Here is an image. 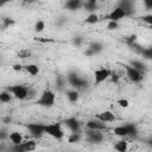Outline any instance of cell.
Here are the masks:
<instances>
[{
    "mask_svg": "<svg viewBox=\"0 0 152 152\" xmlns=\"http://www.w3.org/2000/svg\"><path fill=\"white\" fill-rule=\"evenodd\" d=\"M55 102H56V94L53 90H51L50 88H46L44 89L39 97L36 100V103L40 107H44V108H51L55 106Z\"/></svg>",
    "mask_w": 152,
    "mask_h": 152,
    "instance_id": "cell-1",
    "label": "cell"
},
{
    "mask_svg": "<svg viewBox=\"0 0 152 152\" xmlns=\"http://www.w3.org/2000/svg\"><path fill=\"white\" fill-rule=\"evenodd\" d=\"M66 82L70 84V87L72 89H76L78 91L83 90L84 88L88 87V81L84 77H81L78 74H76L74 71H70L66 75Z\"/></svg>",
    "mask_w": 152,
    "mask_h": 152,
    "instance_id": "cell-2",
    "label": "cell"
},
{
    "mask_svg": "<svg viewBox=\"0 0 152 152\" xmlns=\"http://www.w3.org/2000/svg\"><path fill=\"white\" fill-rule=\"evenodd\" d=\"M45 134L50 135L53 139L61 140L65 137V133L63 131L62 124L59 122H50V124H45Z\"/></svg>",
    "mask_w": 152,
    "mask_h": 152,
    "instance_id": "cell-3",
    "label": "cell"
},
{
    "mask_svg": "<svg viewBox=\"0 0 152 152\" xmlns=\"http://www.w3.org/2000/svg\"><path fill=\"white\" fill-rule=\"evenodd\" d=\"M6 90H8L13 95V97L17 99V100L23 101V100L28 99V88L25 87V86H23V84H12V86H8Z\"/></svg>",
    "mask_w": 152,
    "mask_h": 152,
    "instance_id": "cell-4",
    "label": "cell"
},
{
    "mask_svg": "<svg viewBox=\"0 0 152 152\" xmlns=\"http://www.w3.org/2000/svg\"><path fill=\"white\" fill-rule=\"evenodd\" d=\"M112 70L109 68H106V66H100L97 68L95 71H94V84L95 86H99L101 83H103L104 81H107L110 75H112Z\"/></svg>",
    "mask_w": 152,
    "mask_h": 152,
    "instance_id": "cell-5",
    "label": "cell"
},
{
    "mask_svg": "<svg viewBox=\"0 0 152 152\" xmlns=\"http://www.w3.org/2000/svg\"><path fill=\"white\" fill-rule=\"evenodd\" d=\"M26 129L28 131V134L34 138L39 139L45 134V124H38V122H31L26 125Z\"/></svg>",
    "mask_w": 152,
    "mask_h": 152,
    "instance_id": "cell-6",
    "label": "cell"
},
{
    "mask_svg": "<svg viewBox=\"0 0 152 152\" xmlns=\"http://www.w3.org/2000/svg\"><path fill=\"white\" fill-rule=\"evenodd\" d=\"M124 68H125L126 76H127V78H128L131 82H133V83H140V82L144 80V75H145L144 72H140V71L135 70V69L132 68L129 64H125Z\"/></svg>",
    "mask_w": 152,
    "mask_h": 152,
    "instance_id": "cell-7",
    "label": "cell"
},
{
    "mask_svg": "<svg viewBox=\"0 0 152 152\" xmlns=\"http://www.w3.org/2000/svg\"><path fill=\"white\" fill-rule=\"evenodd\" d=\"M86 139L90 144H100L104 140V134L101 131H91L87 129L86 131Z\"/></svg>",
    "mask_w": 152,
    "mask_h": 152,
    "instance_id": "cell-8",
    "label": "cell"
},
{
    "mask_svg": "<svg viewBox=\"0 0 152 152\" xmlns=\"http://www.w3.org/2000/svg\"><path fill=\"white\" fill-rule=\"evenodd\" d=\"M63 125L71 132V133H76V132H81V127H82V124L80 122V120L76 118V116H70V118H66L64 121H63Z\"/></svg>",
    "mask_w": 152,
    "mask_h": 152,
    "instance_id": "cell-9",
    "label": "cell"
},
{
    "mask_svg": "<svg viewBox=\"0 0 152 152\" xmlns=\"http://www.w3.org/2000/svg\"><path fill=\"white\" fill-rule=\"evenodd\" d=\"M127 15H126V13H125V11L122 10V8H120L119 6H116V7H114L107 15H106V19L108 20V21H116V23H119L121 19H124V18H126Z\"/></svg>",
    "mask_w": 152,
    "mask_h": 152,
    "instance_id": "cell-10",
    "label": "cell"
},
{
    "mask_svg": "<svg viewBox=\"0 0 152 152\" xmlns=\"http://www.w3.org/2000/svg\"><path fill=\"white\" fill-rule=\"evenodd\" d=\"M86 128L87 129H91V131H101V132H103V131L107 129V125L104 122H102V121H100V120L94 118V119L88 120L86 122Z\"/></svg>",
    "mask_w": 152,
    "mask_h": 152,
    "instance_id": "cell-11",
    "label": "cell"
},
{
    "mask_svg": "<svg viewBox=\"0 0 152 152\" xmlns=\"http://www.w3.org/2000/svg\"><path fill=\"white\" fill-rule=\"evenodd\" d=\"M95 119L104 122V124H108V122H114L116 120L114 113L112 110H103V112H100L95 115Z\"/></svg>",
    "mask_w": 152,
    "mask_h": 152,
    "instance_id": "cell-12",
    "label": "cell"
},
{
    "mask_svg": "<svg viewBox=\"0 0 152 152\" xmlns=\"http://www.w3.org/2000/svg\"><path fill=\"white\" fill-rule=\"evenodd\" d=\"M118 6L120 8H122L126 13L127 17H131L132 14H134V6H133V2L132 1H128V0H121Z\"/></svg>",
    "mask_w": 152,
    "mask_h": 152,
    "instance_id": "cell-13",
    "label": "cell"
},
{
    "mask_svg": "<svg viewBox=\"0 0 152 152\" xmlns=\"http://www.w3.org/2000/svg\"><path fill=\"white\" fill-rule=\"evenodd\" d=\"M64 7L69 11H77L83 7V2L81 0H69L64 4Z\"/></svg>",
    "mask_w": 152,
    "mask_h": 152,
    "instance_id": "cell-14",
    "label": "cell"
},
{
    "mask_svg": "<svg viewBox=\"0 0 152 152\" xmlns=\"http://www.w3.org/2000/svg\"><path fill=\"white\" fill-rule=\"evenodd\" d=\"M114 150H115L116 152H127V150H128V141H127L126 139L121 138L120 140L115 141V144H114Z\"/></svg>",
    "mask_w": 152,
    "mask_h": 152,
    "instance_id": "cell-15",
    "label": "cell"
},
{
    "mask_svg": "<svg viewBox=\"0 0 152 152\" xmlns=\"http://www.w3.org/2000/svg\"><path fill=\"white\" fill-rule=\"evenodd\" d=\"M8 140L12 142V145H18V144H23V135L20 132L18 131H13L10 133V137H8Z\"/></svg>",
    "mask_w": 152,
    "mask_h": 152,
    "instance_id": "cell-16",
    "label": "cell"
},
{
    "mask_svg": "<svg viewBox=\"0 0 152 152\" xmlns=\"http://www.w3.org/2000/svg\"><path fill=\"white\" fill-rule=\"evenodd\" d=\"M65 95H66V99H68V101L70 103H76L78 101V99H80V91L76 90V89H69V90H66Z\"/></svg>",
    "mask_w": 152,
    "mask_h": 152,
    "instance_id": "cell-17",
    "label": "cell"
},
{
    "mask_svg": "<svg viewBox=\"0 0 152 152\" xmlns=\"http://www.w3.org/2000/svg\"><path fill=\"white\" fill-rule=\"evenodd\" d=\"M84 11L90 13H95V10L97 8V1L96 0H87L86 2H83V7Z\"/></svg>",
    "mask_w": 152,
    "mask_h": 152,
    "instance_id": "cell-18",
    "label": "cell"
},
{
    "mask_svg": "<svg viewBox=\"0 0 152 152\" xmlns=\"http://www.w3.org/2000/svg\"><path fill=\"white\" fill-rule=\"evenodd\" d=\"M127 132H128V137L131 138H137L138 134H139V131H138V127L135 124H132V122H127V124H124Z\"/></svg>",
    "mask_w": 152,
    "mask_h": 152,
    "instance_id": "cell-19",
    "label": "cell"
},
{
    "mask_svg": "<svg viewBox=\"0 0 152 152\" xmlns=\"http://www.w3.org/2000/svg\"><path fill=\"white\" fill-rule=\"evenodd\" d=\"M129 65H131L132 68H134L135 70H138V71H140V72H144V74H145V71L147 70L146 65H145L141 61H138V59H132V61L129 62Z\"/></svg>",
    "mask_w": 152,
    "mask_h": 152,
    "instance_id": "cell-20",
    "label": "cell"
},
{
    "mask_svg": "<svg viewBox=\"0 0 152 152\" xmlns=\"http://www.w3.org/2000/svg\"><path fill=\"white\" fill-rule=\"evenodd\" d=\"M24 70L27 74H30L31 76H36L39 72V66L36 65V64H33V63H28V64H25L24 65Z\"/></svg>",
    "mask_w": 152,
    "mask_h": 152,
    "instance_id": "cell-21",
    "label": "cell"
},
{
    "mask_svg": "<svg viewBox=\"0 0 152 152\" xmlns=\"http://www.w3.org/2000/svg\"><path fill=\"white\" fill-rule=\"evenodd\" d=\"M93 52H94V55H99L100 52H102L103 51V44L102 43H100V42H93L91 44H89V46H88Z\"/></svg>",
    "mask_w": 152,
    "mask_h": 152,
    "instance_id": "cell-22",
    "label": "cell"
},
{
    "mask_svg": "<svg viewBox=\"0 0 152 152\" xmlns=\"http://www.w3.org/2000/svg\"><path fill=\"white\" fill-rule=\"evenodd\" d=\"M55 87L57 90H64V88L66 87V77L63 76H57L56 81H55Z\"/></svg>",
    "mask_w": 152,
    "mask_h": 152,
    "instance_id": "cell-23",
    "label": "cell"
},
{
    "mask_svg": "<svg viewBox=\"0 0 152 152\" xmlns=\"http://www.w3.org/2000/svg\"><path fill=\"white\" fill-rule=\"evenodd\" d=\"M99 21H100V17L96 13H90L84 19V24H88V25H94V24H97Z\"/></svg>",
    "mask_w": 152,
    "mask_h": 152,
    "instance_id": "cell-24",
    "label": "cell"
},
{
    "mask_svg": "<svg viewBox=\"0 0 152 152\" xmlns=\"http://www.w3.org/2000/svg\"><path fill=\"white\" fill-rule=\"evenodd\" d=\"M114 134L118 135V137H120V138H126V137H128V132H127L125 125L116 126V127L114 128Z\"/></svg>",
    "mask_w": 152,
    "mask_h": 152,
    "instance_id": "cell-25",
    "label": "cell"
},
{
    "mask_svg": "<svg viewBox=\"0 0 152 152\" xmlns=\"http://www.w3.org/2000/svg\"><path fill=\"white\" fill-rule=\"evenodd\" d=\"M13 99V95L8 90H4L0 93V102L1 103H10Z\"/></svg>",
    "mask_w": 152,
    "mask_h": 152,
    "instance_id": "cell-26",
    "label": "cell"
},
{
    "mask_svg": "<svg viewBox=\"0 0 152 152\" xmlns=\"http://www.w3.org/2000/svg\"><path fill=\"white\" fill-rule=\"evenodd\" d=\"M23 145H24V148H25L26 152H32V151H34L37 148V142L33 139H30V140L24 141Z\"/></svg>",
    "mask_w": 152,
    "mask_h": 152,
    "instance_id": "cell-27",
    "label": "cell"
},
{
    "mask_svg": "<svg viewBox=\"0 0 152 152\" xmlns=\"http://www.w3.org/2000/svg\"><path fill=\"white\" fill-rule=\"evenodd\" d=\"M82 139V133L81 132H76V133H70L69 137H68V141L70 144H76V142H80Z\"/></svg>",
    "mask_w": 152,
    "mask_h": 152,
    "instance_id": "cell-28",
    "label": "cell"
},
{
    "mask_svg": "<svg viewBox=\"0 0 152 152\" xmlns=\"http://www.w3.org/2000/svg\"><path fill=\"white\" fill-rule=\"evenodd\" d=\"M139 52L142 55V57H145L146 59H151L152 61V46L150 48H146V49H140Z\"/></svg>",
    "mask_w": 152,
    "mask_h": 152,
    "instance_id": "cell-29",
    "label": "cell"
},
{
    "mask_svg": "<svg viewBox=\"0 0 152 152\" xmlns=\"http://www.w3.org/2000/svg\"><path fill=\"white\" fill-rule=\"evenodd\" d=\"M44 28H45V21L44 20H37L34 24V32L40 33L44 31Z\"/></svg>",
    "mask_w": 152,
    "mask_h": 152,
    "instance_id": "cell-30",
    "label": "cell"
},
{
    "mask_svg": "<svg viewBox=\"0 0 152 152\" xmlns=\"http://www.w3.org/2000/svg\"><path fill=\"white\" fill-rule=\"evenodd\" d=\"M31 56V51L28 49H23L18 52V57L21 58V59H25V58H28Z\"/></svg>",
    "mask_w": 152,
    "mask_h": 152,
    "instance_id": "cell-31",
    "label": "cell"
},
{
    "mask_svg": "<svg viewBox=\"0 0 152 152\" xmlns=\"http://www.w3.org/2000/svg\"><path fill=\"white\" fill-rule=\"evenodd\" d=\"M10 152H26V151L23 144H18V145H12L10 147Z\"/></svg>",
    "mask_w": 152,
    "mask_h": 152,
    "instance_id": "cell-32",
    "label": "cell"
},
{
    "mask_svg": "<svg viewBox=\"0 0 152 152\" xmlns=\"http://www.w3.org/2000/svg\"><path fill=\"white\" fill-rule=\"evenodd\" d=\"M14 23H15V21H14L12 18H5V19H2V27H4V28H7V27L14 25Z\"/></svg>",
    "mask_w": 152,
    "mask_h": 152,
    "instance_id": "cell-33",
    "label": "cell"
},
{
    "mask_svg": "<svg viewBox=\"0 0 152 152\" xmlns=\"http://www.w3.org/2000/svg\"><path fill=\"white\" fill-rule=\"evenodd\" d=\"M140 19H141L144 23L148 24V25L152 27V14H144V15L140 17Z\"/></svg>",
    "mask_w": 152,
    "mask_h": 152,
    "instance_id": "cell-34",
    "label": "cell"
},
{
    "mask_svg": "<svg viewBox=\"0 0 152 152\" xmlns=\"http://www.w3.org/2000/svg\"><path fill=\"white\" fill-rule=\"evenodd\" d=\"M118 28H119V23H116V21H108L107 23V30L114 31V30H118Z\"/></svg>",
    "mask_w": 152,
    "mask_h": 152,
    "instance_id": "cell-35",
    "label": "cell"
},
{
    "mask_svg": "<svg viewBox=\"0 0 152 152\" xmlns=\"http://www.w3.org/2000/svg\"><path fill=\"white\" fill-rule=\"evenodd\" d=\"M137 39H138V36L137 34H131V36H128L127 37V39H126V42H127V44L128 45H134L135 43H137Z\"/></svg>",
    "mask_w": 152,
    "mask_h": 152,
    "instance_id": "cell-36",
    "label": "cell"
},
{
    "mask_svg": "<svg viewBox=\"0 0 152 152\" xmlns=\"http://www.w3.org/2000/svg\"><path fill=\"white\" fill-rule=\"evenodd\" d=\"M72 44L76 46V48H81L82 46V44H83V38L82 37H75V38H72Z\"/></svg>",
    "mask_w": 152,
    "mask_h": 152,
    "instance_id": "cell-37",
    "label": "cell"
},
{
    "mask_svg": "<svg viewBox=\"0 0 152 152\" xmlns=\"http://www.w3.org/2000/svg\"><path fill=\"white\" fill-rule=\"evenodd\" d=\"M116 103H118L121 108H127V107L129 106V101H128L127 99H119V100L116 101Z\"/></svg>",
    "mask_w": 152,
    "mask_h": 152,
    "instance_id": "cell-38",
    "label": "cell"
},
{
    "mask_svg": "<svg viewBox=\"0 0 152 152\" xmlns=\"http://www.w3.org/2000/svg\"><path fill=\"white\" fill-rule=\"evenodd\" d=\"M109 80H110V82H112V83L116 84V83H119V81H120V75L113 71V72H112V75H110V77H109Z\"/></svg>",
    "mask_w": 152,
    "mask_h": 152,
    "instance_id": "cell-39",
    "label": "cell"
},
{
    "mask_svg": "<svg viewBox=\"0 0 152 152\" xmlns=\"http://www.w3.org/2000/svg\"><path fill=\"white\" fill-rule=\"evenodd\" d=\"M142 4H144V6H145V8L147 11H151L152 10V0H144Z\"/></svg>",
    "mask_w": 152,
    "mask_h": 152,
    "instance_id": "cell-40",
    "label": "cell"
},
{
    "mask_svg": "<svg viewBox=\"0 0 152 152\" xmlns=\"http://www.w3.org/2000/svg\"><path fill=\"white\" fill-rule=\"evenodd\" d=\"M12 69H13L14 71H21V70H24V65L15 63V64H13V65H12Z\"/></svg>",
    "mask_w": 152,
    "mask_h": 152,
    "instance_id": "cell-41",
    "label": "cell"
},
{
    "mask_svg": "<svg viewBox=\"0 0 152 152\" xmlns=\"http://www.w3.org/2000/svg\"><path fill=\"white\" fill-rule=\"evenodd\" d=\"M36 95H37L36 89L28 87V99H33V97H36Z\"/></svg>",
    "mask_w": 152,
    "mask_h": 152,
    "instance_id": "cell-42",
    "label": "cell"
},
{
    "mask_svg": "<svg viewBox=\"0 0 152 152\" xmlns=\"http://www.w3.org/2000/svg\"><path fill=\"white\" fill-rule=\"evenodd\" d=\"M0 137H1V140H5L6 138H8V137H10V133H8V134H6V129H5V128H2V129H1V134H0Z\"/></svg>",
    "mask_w": 152,
    "mask_h": 152,
    "instance_id": "cell-43",
    "label": "cell"
},
{
    "mask_svg": "<svg viewBox=\"0 0 152 152\" xmlns=\"http://www.w3.org/2000/svg\"><path fill=\"white\" fill-rule=\"evenodd\" d=\"M148 144H150V145H151V146H152V138H151V139H150V140H148Z\"/></svg>",
    "mask_w": 152,
    "mask_h": 152,
    "instance_id": "cell-44",
    "label": "cell"
}]
</instances>
